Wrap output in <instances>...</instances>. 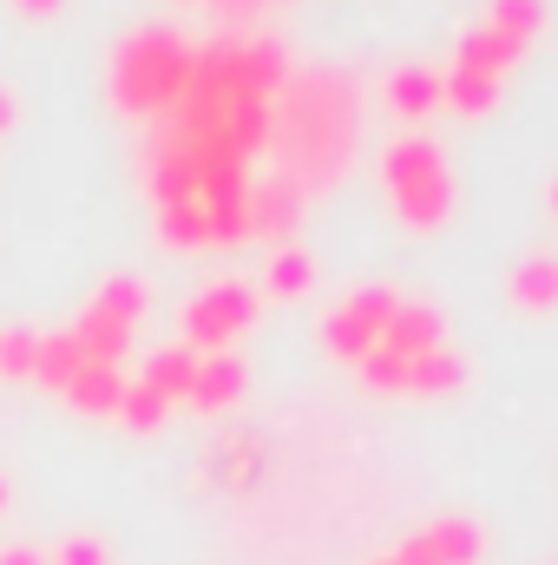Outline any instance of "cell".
<instances>
[{
    "instance_id": "1",
    "label": "cell",
    "mask_w": 558,
    "mask_h": 565,
    "mask_svg": "<svg viewBox=\"0 0 558 565\" xmlns=\"http://www.w3.org/2000/svg\"><path fill=\"white\" fill-rule=\"evenodd\" d=\"M395 565H480V526L473 520H433L401 540Z\"/></svg>"
},
{
    "instance_id": "2",
    "label": "cell",
    "mask_w": 558,
    "mask_h": 565,
    "mask_svg": "<svg viewBox=\"0 0 558 565\" xmlns=\"http://www.w3.org/2000/svg\"><path fill=\"white\" fill-rule=\"evenodd\" d=\"M73 402H79L86 415H112L126 395H119V375H112V369H79V375H73Z\"/></svg>"
},
{
    "instance_id": "3",
    "label": "cell",
    "mask_w": 558,
    "mask_h": 565,
    "mask_svg": "<svg viewBox=\"0 0 558 565\" xmlns=\"http://www.w3.org/2000/svg\"><path fill=\"white\" fill-rule=\"evenodd\" d=\"M191 395H197L204 408H224V402H237V362H211V369L191 382Z\"/></svg>"
},
{
    "instance_id": "4",
    "label": "cell",
    "mask_w": 558,
    "mask_h": 565,
    "mask_svg": "<svg viewBox=\"0 0 558 565\" xmlns=\"http://www.w3.org/2000/svg\"><path fill=\"white\" fill-rule=\"evenodd\" d=\"M119 415H126V427L151 434V427L164 422V395H158V388H139V395H126V402H119Z\"/></svg>"
},
{
    "instance_id": "5",
    "label": "cell",
    "mask_w": 558,
    "mask_h": 565,
    "mask_svg": "<svg viewBox=\"0 0 558 565\" xmlns=\"http://www.w3.org/2000/svg\"><path fill=\"white\" fill-rule=\"evenodd\" d=\"M453 382H460V369H453V362H440V355L408 369V388H420V395H447Z\"/></svg>"
},
{
    "instance_id": "6",
    "label": "cell",
    "mask_w": 558,
    "mask_h": 565,
    "mask_svg": "<svg viewBox=\"0 0 558 565\" xmlns=\"http://www.w3.org/2000/svg\"><path fill=\"white\" fill-rule=\"evenodd\" d=\"M191 382H197V375H191V362H184V355H158V369H151V388H158L164 402H171V395H184Z\"/></svg>"
},
{
    "instance_id": "7",
    "label": "cell",
    "mask_w": 558,
    "mask_h": 565,
    "mask_svg": "<svg viewBox=\"0 0 558 565\" xmlns=\"http://www.w3.org/2000/svg\"><path fill=\"white\" fill-rule=\"evenodd\" d=\"M53 565H106V546L93 540V533H73V540H60V553H46Z\"/></svg>"
},
{
    "instance_id": "8",
    "label": "cell",
    "mask_w": 558,
    "mask_h": 565,
    "mask_svg": "<svg viewBox=\"0 0 558 565\" xmlns=\"http://www.w3.org/2000/svg\"><path fill=\"white\" fill-rule=\"evenodd\" d=\"M224 329H237V296H224V302H204V309H197V335H224Z\"/></svg>"
},
{
    "instance_id": "9",
    "label": "cell",
    "mask_w": 558,
    "mask_h": 565,
    "mask_svg": "<svg viewBox=\"0 0 558 565\" xmlns=\"http://www.w3.org/2000/svg\"><path fill=\"white\" fill-rule=\"evenodd\" d=\"M368 329H375V316H368V302H362V309H348V316L335 322V349H362Z\"/></svg>"
},
{
    "instance_id": "10",
    "label": "cell",
    "mask_w": 558,
    "mask_h": 565,
    "mask_svg": "<svg viewBox=\"0 0 558 565\" xmlns=\"http://www.w3.org/2000/svg\"><path fill=\"white\" fill-rule=\"evenodd\" d=\"M73 375H79V349H73V342L46 349V382H73Z\"/></svg>"
},
{
    "instance_id": "11",
    "label": "cell",
    "mask_w": 558,
    "mask_h": 565,
    "mask_svg": "<svg viewBox=\"0 0 558 565\" xmlns=\"http://www.w3.org/2000/svg\"><path fill=\"white\" fill-rule=\"evenodd\" d=\"M368 382H375V388H408L401 355H375V362H368Z\"/></svg>"
},
{
    "instance_id": "12",
    "label": "cell",
    "mask_w": 558,
    "mask_h": 565,
    "mask_svg": "<svg viewBox=\"0 0 558 565\" xmlns=\"http://www.w3.org/2000/svg\"><path fill=\"white\" fill-rule=\"evenodd\" d=\"M427 335H433V322H420V316H408V322L395 329V342H401V349H427Z\"/></svg>"
},
{
    "instance_id": "13",
    "label": "cell",
    "mask_w": 558,
    "mask_h": 565,
    "mask_svg": "<svg viewBox=\"0 0 558 565\" xmlns=\"http://www.w3.org/2000/svg\"><path fill=\"white\" fill-rule=\"evenodd\" d=\"M0 565H53V559H46L40 546H7V553H0Z\"/></svg>"
},
{
    "instance_id": "14",
    "label": "cell",
    "mask_w": 558,
    "mask_h": 565,
    "mask_svg": "<svg viewBox=\"0 0 558 565\" xmlns=\"http://www.w3.org/2000/svg\"><path fill=\"white\" fill-rule=\"evenodd\" d=\"M0 362H7V375H20V369L33 362V349H26V342H7V349H0Z\"/></svg>"
},
{
    "instance_id": "15",
    "label": "cell",
    "mask_w": 558,
    "mask_h": 565,
    "mask_svg": "<svg viewBox=\"0 0 558 565\" xmlns=\"http://www.w3.org/2000/svg\"><path fill=\"white\" fill-rule=\"evenodd\" d=\"M519 289H526V296H552V277H546V270H533V277L519 282Z\"/></svg>"
},
{
    "instance_id": "16",
    "label": "cell",
    "mask_w": 558,
    "mask_h": 565,
    "mask_svg": "<svg viewBox=\"0 0 558 565\" xmlns=\"http://www.w3.org/2000/svg\"><path fill=\"white\" fill-rule=\"evenodd\" d=\"M7 507H13V487H7V473H0V520H7Z\"/></svg>"
},
{
    "instance_id": "17",
    "label": "cell",
    "mask_w": 558,
    "mask_h": 565,
    "mask_svg": "<svg viewBox=\"0 0 558 565\" xmlns=\"http://www.w3.org/2000/svg\"><path fill=\"white\" fill-rule=\"evenodd\" d=\"M375 565H395V553H388V559H375Z\"/></svg>"
}]
</instances>
